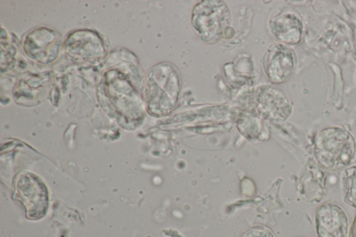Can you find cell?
Masks as SVG:
<instances>
[{
  "label": "cell",
  "instance_id": "1",
  "mask_svg": "<svg viewBox=\"0 0 356 237\" xmlns=\"http://www.w3.org/2000/svg\"><path fill=\"white\" fill-rule=\"evenodd\" d=\"M313 151L320 165L329 170H339L351 163L356 154V142L345 129L330 126L316 133Z\"/></svg>",
  "mask_w": 356,
  "mask_h": 237
},
{
  "label": "cell",
  "instance_id": "2",
  "mask_svg": "<svg viewBox=\"0 0 356 237\" xmlns=\"http://www.w3.org/2000/svg\"><path fill=\"white\" fill-rule=\"evenodd\" d=\"M230 23L229 10L222 1H202L193 10L192 26L199 38L207 43L218 42Z\"/></svg>",
  "mask_w": 356,
  "mask_h": 237
},
{
  "label": "cell",
  "instance_id": "3",
  "mask_svg": "<svg viewBox=\"0 0 356 237\" xmlns=\"http://www.w3.org/2000/svg\"><path fill=\"white\" fill-rule=\"evenodd\" d=\"M318 237H350L349 217L340 204L328 202L320 205L316 212Z\"/></svg>",
  "mask_w": 356,
  "mask_h": 237
},
{
  "label": "cell",
  "instance_id": "4",
  "mask_svg": "<svg viewBox=\"0 0 356 237\" xmlns=\"http://www.w3.org/2000/svg\"><path fill=\"white\" fill-rule=\"evenodd\" d=\"M17 197L24 206L27 218H42L48 206L47 192L40 180L31 174L22 175L17 182Z\"/></svg>",
  "mask_w": 356,
  "mask_h": 237
},
{
  "label": "cell",
  "instance_id": "5",
  "mask_svg": "<svg viewBox=\"0 0 356 237\" xmlns=\"http://www.w3.org/2000/svg\"><path fill=\"white\" fill-rule=\"evenodd\" d=\"M263 65L265 74L271 82L283 83L291 78L294 72V53L284 44H274L266 51Z\"/></svg>",
  "mask_w": 356,
  "mask_h": 237
},
{
  "label": "cell",
  "instance_id": "6",
  "mask_svg": "<svg viewBox=\"0 0 356 237\" xmlns=\"http://www.w3.org/2000/svg\"><path fill=\"white\" fill-rule=\"evenodd\" d=\"M254 101L264 114L277 121H284L291 113L286 95L273 86H261L254 93Z\"/></svg>",
  "mask_w": 356,
  "mask_h": 237
},
{
  "label": "cell",
  "instance_id": "7",
  "mask_svg": "<svg viewBox=\"0 0 356 237\" xmlns=\"http://www.w3.org/2000/svg\"><path fill=\"white\" fill-rule=\"evenodd\" d=\"M269 28L273 35L282 44H296L301 40L302 21L293 12H282L273 17L269 22Z\"/></svg>",
  "mask_w": 356,
  "mask_h": 237
},
{
  "label": "cell",
  "instance_id": "8",
  "mask_svg": "<svg viewBox=\"0 0 356 237\" xmlns=\"http://www.w3.org/2000/svg\"><path fill=\"white\" fill-rule=\"evenodd\" d=\"M341 179L344 201L356 208V165L344 169Z\"/></svg>",
  "mask_w": 356,
  "mask_h": 237
},
{
  "label": "cell",
  "instance_id": "9",
  "mask_svg": "<svg viewBox=\"0 0 356 237\" xmlns=\"http://www.w3.org/2000/svg\"><path fill=\"white\" fill-rule=\"evenodd\" d=\"M241 237H274V235L268 228L256 226L245 231Z\"/></svg>",
  "mask_w": 356,
  "mask_h": 237
},
{
  "label": "cell",
  "instance_id": "10",
  "mask_svg": "<svg viewBox=\"0 0 356 237\" xmlns=\"http://www.w3.org/2000/svg\"><path fill=\"white\" fill-rule=\"evenodd\" d=\"M351 234L353 237H356V216L355 218L352 229H351Z\"/></svg>",
  "mask_w": 356,
  "mask_h": 237
}]
</instances>
